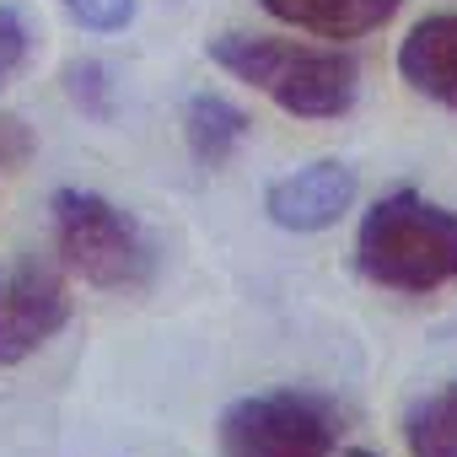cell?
<instances>
[{
    "label": "cell",
    "instance_id": "cell-1",
    "mask_svg": "<svg viewBox=\"0 0 457 457\" xmlns=\"http://www.w3.org/2000/svg\"><path fill=\"white\" fill-rule=\"evenodd\" d=\"M210 60L232 81L270 97L280 113L312 119V124L345 119L361 97V65L339 49H312V44L264 38V33H220L210 38Z\"/></svg>",
    "mask_w": 457,
    "mask_h": 457
},
{
    "label": "cell",
    "instance_id": "cell-2",
    "mask_svg": "<svg viewBox=\"0 0 457 457\" xmlns=\"http://www.w3.org/2000/svg\"><path fill=\"white\" fill-rule=\"evenodd\" d=\"M355 270L398 296H430L457 280V210L420 188L382 194L355 232Z\"/></svg>",
    "mask_w": 457,
    "mask_h": 457
},
{
    "label": "cell",
    "instance_id": "cell-3",
    "mask_svg": "<svg viewBox=\"0 0 457 457\" xmlns=\"http://www.w3.org/2000/svg\"><path fill=\"white\" fill-rule=\"evenodd\" d=\"M49 232L65 270L92 291H145L156 280V243L145 226L97 188H54Z\"/></svg>",
    "mask_w": 457,
    "mask_h": 457
},
{
    "label": "cell",
    "instance_id": "cell-4",
    "mask_svg": "<svg viewBox=\"0 0 457 457\" xmlns=\"http://www.w3.org/2000/svg\"><path fill=\"white\" fill-rule=\"evenodd\" d=\"M345 409L312 387H270L220 409V457H334Z\"/></svg>",
    "mask_w": 457,
    "mask_h": 457
},
{
    "label": "cell",
    "instance_id": "cell-5",
    "mask_svg": "<svg viewBox=\"0 0 457 457\" xmlns=\"http://www.w3.org/2000/svg\"><path fill=\"white\" fill-rule=\"evenodd\" d=\"M65 323H71V286L49 264L28 259L0 270V366L33 361Z\"/></svg>",
    "mask_w": 457,
    "mask_h": 457
},
{
    "label": "cell",
    "instance_id": "cell-6",
    "mask_svg": "<svg viewBox=\"0 0 457 457\" xmlns=\"http://www.w3.org/2000/svg\"><path fill=\"white\" fill-rule=\"evenodd\" d=\"M361 194V178L350 162H312V167H296L291 178H275L270 194H264V215L280 226V232H296V237H312V232H328V226L345 220V210L355 204Z\"/></svg>",
    "mask_w": 457,
    "mask_h": 457
},
{
    "label": "cell",
    "instance_id": "cell-7",
    "mask_svg": "<svg viewBox=\"0 0 457 457\" xmlns=\"http://www.w3.org/2000/svg\"><path fill=\"white\" fill-rule=\"evenodd\" d=\"M398 76L457 113V12H430L409 28V38L398 44Z\"/></svg>",
    "mask_w": 457,
    "mask_h": 457
},
{
    "label": "cell",
    "instance_id": "cell-8",
    "mask_svg": "<svg viewBox=\"0 0 457 457\" xmlns=\"http://www.w3.org/2000/svg\"><path fill=\"white\" fill-rule=\"evenodd\" d=\"M259 6L296 28V33H312V38H334V44H350V38H366L377 28H387L398 17L403 0H259Z\"/></svg>",
    "mask_w": 457,
    "mask_h": 457
},
{
    "label": "cell",
    "instance_id": "cell-9",
    "mask_svg": "<svg viewBox=\"0 0 457 457\" xmlns=\"http://www.w3.org/2000/svg\"><path fill=\"white\" fill-rule=\"evenodd\" d=\"M178 124H183V145H188V156L199 167H226L248 145V135H253V119L226 92H194V97H183Z\"/></svg>",
    "mask_w": 457,
    "mask_h": 457
},
{
    "label": "cell",
    "instance_id": "cell-10",
    "mask_svg": "<svg viewBox=\"0 0 457 457\" xmlns=\"http://www.w3.org/2000/svg\"><path fill=\"white\" fill-rule=\"evenodd\" d=\"M403 446H409V457H457V382L409 403Z\"/></svg>",
    "mask_w": 457,
    "mask_h": 457
},
{
    "label": "cell",
    "instance_id": "cell-11",
    "mask_svg": "<svg viewBox=\"0 0 457 457\" xmlns=\"http://www.w3.org/2000/svg\"><path fill=\"white\" fill-rule=\"evenodd\" d=\"M60 81H65V97H71L87 119H97V124L113 119L119 87H113V71H108L103 60H71V65L60 71Z\"/></svg>",
    "mask_w": 457,
    "mask_h": 457
},
{
    "label": "cell",
    "instance_id": "cell-12",
    "mask_svg": "<svg viewBox=\"0 0 457 457\" xmlns=\"http://www.w3.org/2000/svg\"><path fill=\"white\" fill-rule=\"evenodd\" d=\"M33 44H38L33 17H28L22 6H0V87H12V81L28 71Z\"/></svg>",
    "mask_w": 457,
    "mask_h": 457
},
{
    "label": "cell",
    "instance_id": "cell-13",
    "mask_svg": "<svg viewBox=\"0 0 457 457\" xmlns=\"http://www.w3.org/2000/svg\"><path fill=\"white\" fill-rule=\"evenodd\" d=\"M65 17L87 33H124L140 12V0H60Z\"/></svg>",
    "mask_w": 457,
    "mask_h": 457
},
{
    "label": "cell",
    "instance_id": "cell-14",
    "mask_svg": "<svg viewBox=\"0 0 457 457\" xmlns=\"http://www.w3.org/2000/svg\"><path fill=\"white\" fill-rule=\"evenodd\" d=\"M28 135H22V119H12V113H0V162H22L28 156Z\"/></svg>",
    "mask_w": 457,
    "mask_h": 457
},
{
    "label": "cell",
    "instance_id": "cell-15",
    "mask_svg": "<svg viewBox=\"0 0 457 457\" xmlns=\"http://www.w3.org/2000/svg\"><path fill=\"white\" fill-rule=\"evenodd\" d=\"M339 457H382V452H361V446H355V452H339Z\"/></svg>",
    "mask_w": 457,
    "mask_h": 457
}]
</instances>
